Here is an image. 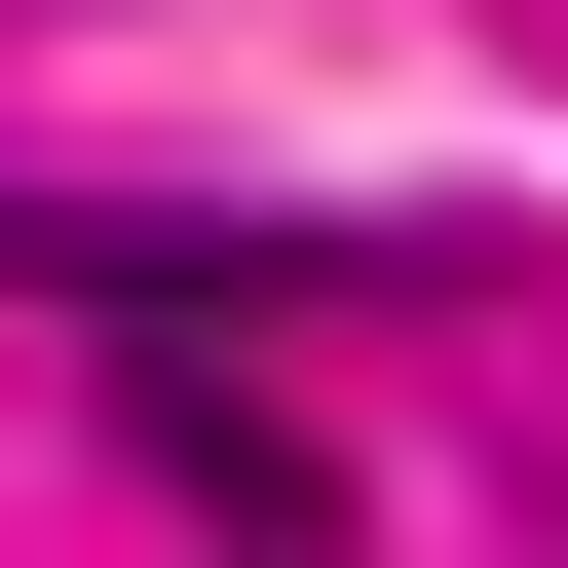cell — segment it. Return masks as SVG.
I'll list each match as a JSON object with an SVG mask.
<instances>
[{
    "label": "cell",
    "instance_id": "cell-1",
    "mask_svg": "<svg viewBox=\"0 0 568 568\" xmlns=\"http://www.w3.org/2000/svg\"><path fill=\"white\" fill-rule=\"evenodd\" d=\"M114 455H152V493H190V530H342V455H304V417H265V379H227V342H152V417H114Z\"/></svg>",
    "mask_w": 568,
    "mask_h": 568
}]
</instances>
